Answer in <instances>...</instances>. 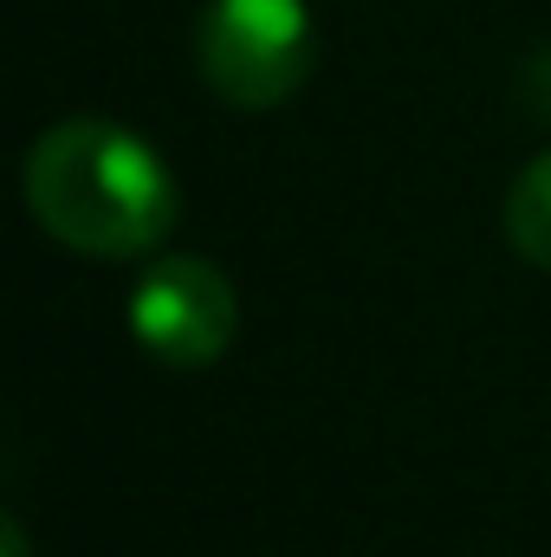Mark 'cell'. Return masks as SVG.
I'll return each instance as SVG.
<instances>
[{"label":"cell","instance_id":"3957f363","mask_svg":"<svg viewBox=\"0 0 551 557\" xmlns=\"http://www.w3.org/2000/svg\"><path fill=\"white\" fill-rule=\"evenodd\" d=\"M124 318H131V337L156 363H169V370H208L215 357H228V344L241 331V298H234V285H228V273L215 260L162 253L131 285Z\"/></svg>","mask_w":551,"mask_h":557},{"label":"cell","instance_id":"8992f818","mask_svg":"<svg viewBox=\"0 0 551 557\" xmlns=\"http://www.w3.org/2000/svg\"><path fill=\"white\" fill-rule=\"evenodd\" d=\"M0 557H33V539H26V525L13 512L0 519Z\"/></svg>","mask_w":551,"mask_h":557},{"label":"cell","instance_id":"277c9868","mask_svg":"<svg viewBox=\"0 0 551 557\" xmlns=\"http://www.w3.org/2000/svg\"><path fill=\"white\" fill-rule=\"evenodd\" d=\"M506 247L526 267L551 273V149L532 156L506 188Z\"/></svg>","mask_w":551,"mask_h":557},{"label":"cell","instance_id":"6da1fadb","mask_svg":"<svg viewBox=\"0 0 551 557\" xmlns=\"http://www.w3.org/2000/svg\"><path fill=\"white\" fill-rule=\"evenodd\" d=\"M33 221L91 260H143L182 221V188L156 143L118 117H65L26 149Z\"/></svg>","mask_w":551,"mask_h":557},{"label":"cell","instance_id":"7a4b0ae2","mask_svg":"<svg viewBox=\"0 0 551 557\" xmlns=\"http://www.w3.org/2000/svg\"><path fill=\"white\" fill-rule=\"evenodd\" d=\"M318 33L305 0H208L195 20V72L234 111H273L305 91Z\"/></svg>","mask_w":551,"mask_h":557},{"label":"cell","instance_id":"5b68a950","mask_svg":"<svg viewBox=\"0 0 551 557\" xmlns=\"http://www.w3.org/2000/svg\"><path fill=\"white\" fill-rule=\"evenodd\" d=\"M519 98H526V111H532L539 124H551V52L526 59V72H519Z\"/></svg>","mask_w":551,"mask_h":557}]
</instances>
